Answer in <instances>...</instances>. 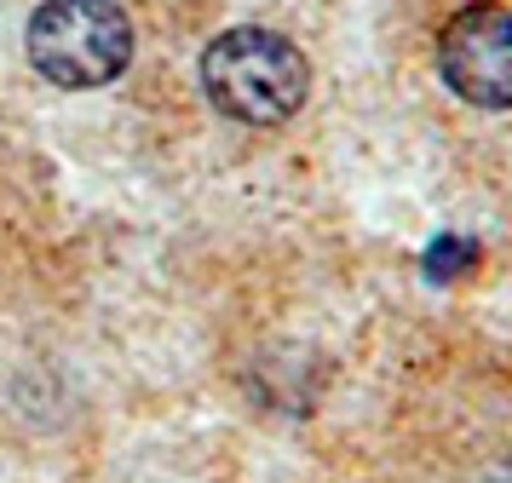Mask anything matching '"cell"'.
<instances>
[{
  "mask_svg": "<svg viewBox=\"0 0 512 483\" xmlns=\"http://www.w3.org/2000/svg\"><path fill=\"white\" fill-rule=\"evenodd\" d=\"M202 92L219 115H231L242 127H282L288 115H300L311 92L305 52L277 29H225L202 52Z\"/></svg>",
  "mask_w": 512,
  "mask_h": 483,
  "instance_id": "6da1fadb",
  "label": "cell"
},
{
  "mask_svg": "<svg viewBox=\"0 0 512 483\" xmlns=\"http://www.w3.org/2000/svg\"><path fill=\"white\" fill-rule=\"evenodd\" d=\"M29 64L52 87H110L133 64V23L116 0H47L29 18Z\"/></svg>",
  "mask_w": 512,
  "mask_h": 483,
  "instance_id": "7a4b0ae2",
  "label": "cell"
},
{
  "mask_svg": "<svg viewBox=\"0 0 512 483\" xmlns=\"http://www.w3.org/2000/svg\"><path fill=\"white\" fill-rule=\"evenodd\" d=\"M438 69L449 92L478 110H512V12L495 0L461 6L438 35Z\"/></svg>",
  "mask_w": 512,
  "mask_h": 483,
  "instance_id": "3957f363",
  "label": "cell"
},
{
  "mask_svg": "<svg viewBox=\"0 0 512 483\" xmlns=\"http://www.w3.org/2000/svg\"><path fill=\"white\" fill-rule=\"evenodd\" d=\"M472 265H478V248L466 236H438L432 248L420 253V271L432 276V282H461Z\"/></svg>",
  "mask_w": 512,
  "mask_h": 483,
  "instance_id": "277c9868",
  "label": "cell"
}]
</instances>
